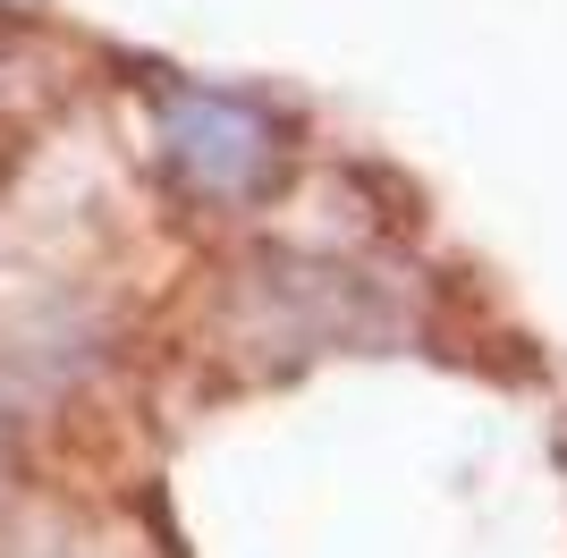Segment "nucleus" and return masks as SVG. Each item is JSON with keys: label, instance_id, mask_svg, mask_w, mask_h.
Returning a JSON list of instances; mask_svg holds the SVG:
<instances>
[{"label": "nucleus", "instance_id": "nucleus-1", "mask_svg": "<svg viewBox=\"0 0 567 558\" xmlns=\"http://www.w3.org/2000/svg\"><path fill=\"white\" fill-rule=\"evenodd\" d=\"M169 153L213 186V195H246V186H262L271 169H280V136H271V118H255L246 102H220V93L169 111Z\"/></svg>", "mask_w": 567, "mask_h": 558}]
</instances>
